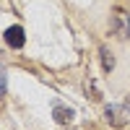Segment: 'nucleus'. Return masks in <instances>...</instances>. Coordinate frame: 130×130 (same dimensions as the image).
<instances>
[{"mask_svg":"<svg viewBox=\"0 0 130 130\" xmlns=\"http://www.w3.org/2000/svg\"><path fill=\"white\" fill-rule=\"evenodd\" d=\"M5 42H8V47L21 50V47H24V42H26L24 29H21V26H8V29H5Z\"/></svg>","mask_w":130,"mask_h":130,"instance_id":"nucleus-1","label":"nucleus"},{"mask_svg":"<svg viewBox=\"0 0 130 130\" xmlns=\"http://www.w3.org/2000/svg\"><path fill=\"white\" fill-rule=\"evenodd\" d=\"M115 21H117V31H120V37H130V18L122 8L115 10Z\"/></svg>","mask_w":130,"mask_h":130,"instance_id":"nucleus-2","label":"nucleus"},{"mask_svg":"<svg viewBox=\"0 0 130 130\" xmlns=\"http://www.w3.org/2000/svg\"><path fill=\"white\" fill-rule=\"evenodd\" d=\"M73 117H75V112L73 109H68V107H55V120L60 122V125H70L73 122Z\"/></svg>","mask_w":130,"mask_h":130,"instance_id":"nucleus-3","label":"nucleus"},{"mask_svg":"<svg viewBox=\"0 0 130 130\" xmlns=\"http://www.w3.org/2000/svg\"><path fill=\"white\" fill-rule=\"evenodd\" d=\"M102 62H104V70H112L115 68V57L109 55V50H102Z\"/></svg>","mask_w":130,"mask_h":130,"instance_id":"nucleus-4","label":"nucleus"},{"mask_svg":"<svg viewBox=\"0 0 130 130\" xmlns=\"http://www.w3.org/2000/svg\"><path fill=\"white\" fill-rule=\"evenodd\" d=\"M3 94H5V73L0 70V96H3Z\"/></svg>","mask_w":130,"mask_h":130,"instance_id":"nucleus-5","label":"nucleus"},{"mask_svg":"<svg viewBox=\"0 0 130 130\" xmlns=\"http://www.w3.org/2000/svg\"><path fill=\"white\" fill-rule=\"evenodd\" d=\"M127 109H130V96H127Z\"/></svg>","mask_w":130,"mask_h":130,"instance_id":"nucleus-6","label":"nucleus"}]
</instances>
